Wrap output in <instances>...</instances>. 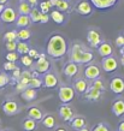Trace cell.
<instances>
[{
    "mask_svg": "<svg viewBox=\"0 0 124 131\" xmlns=\"http://www.w3.org/2000/svg\"><path fill=\"white\" fill-rule=\"evenodd\" d=\"M46 52L49 57L56 58V59L64 57V54L68 52V43H66L64 36L59 35V34H54L51 36L47 42Z\"/></svg>",
    "mask_w": 124,
    "mask_h": 131,
    "instance_id": "6da1fadb",
    "label": "cell"
},
{
    "mask_svg": "<svg viewBox=\"0 0 124 131\" xmlns=\"http://www.w3.org/2000/svg\"><path fill=\"white\" fill-rule=\"evenodd\" d=\"M58 96H59V100L63 103L69 105V102H71L72 100H74V97H75V90H74V88H71V87L63 85V87L59 88Z\"/></svg>",
    "mask_w": 124,
    "mask_h": 131,
    "instance_id": "7a4b0ae2",
    "label": "cell"
},
{
    "mask_svg": "<svg viewBox=\"0 0 124 131\" xmlns=\"http://www.w3.org/2000/svg\"><path fill=\"white\" fill-rule=\"evenodd\" d=\"M0 19L5 23H13L17 19V12L12 7H5L0 13Z\"/></svg>",
    "mask_w": 124,
    "mask_h": 131,
    "instance_id": "3957f363",
    "label": "cell"
},
{
    "mask_svg": "<svg viewBox=\"0 0 124 131\" xmlns=\"http://www.w3.org/2000/svg\"><path fill=\"white\" fill-rule=\"evenodd\" d=\"M83 47L81 43H75L72 46V49H71V54H70V60L71 63L74 64H81V57L83 54Z\"/></svg>",
    "mask_w": 124,
    "mask_h": 131,
    "instance_id": "277c9868",
    "label": "cell"
},
{
    "mask_svg": "<svg viewBox=\"0 0 124 131\" xmlns=\"http://www.w3.org/2000/svg\"><path fill=\"white\" fill-rule=\"evenodd\" d=\"M51 68V63L48 61L46 58H45V54H40L39 59L35 64V69L37 73H45V72H48Z\"/></svg>",
    "mask_w": 124,
    "mask_h": 131,
    "instance_id": "5b68a950",
    "label": "cell"
},
{
    "mask_svg": "<svg viewBox=\"0 0 124 131\" xmlns=\"http://www.w3.org/2000/svg\"><path fill=\"white\" fill-rule=\"evenodd\" d=\"M3 111H4L5 114L7 115H13L19 112V107H18V103L16 101H12V100H7L3 102Z\"/></svg>",
    "mask_w": 124,
    "mask_h": 131,
    "instance_id": "8992f818",
    "label": "cell"
},
{
    "mask_svg": "<svg viewBox=\"0 0 124 131\" xmlns=\"http://www.w3.org/2000/svg\"><path fill=\"white\" fill-rule=\"evenodd\" d=\"M118 60L113 57H108V58H104L102 60V69L105 72H113L118 69Z\"/></svg>",
    "mask_w": 124,
    "mask_h": 131,
    "instance_id": "52a82bcc",
    "label": "cell"
},
{
    "mask_svg": "<svg viewBox=\"0 0 124 131\" xmlns=\"http://www.w3.org/2000/svg\"><path fill=\"white\" fill-rule=\"evenodd\" d=\"M76 12L81 16H89L92 13V5L87 0H81L75 7Z\"/></svg>",
    "mask_w": 124,
    "mask_h": 131,
    "instance_id": "ba28073f",
    "label": "cell"
},
{
    "mask_svg": "<svg viewBox=\"0 0 124 131\" xmlns=\"http://www.w3.org/2000/svg\"><path fill=\"white\" fill-rule=\"evenodd\" d=\"M87 41L90 45V47H94V48H98V46L102 42L100 34L96 31V30H94V29L88 31V34H87Z\"/></svg>",
    "mask_w": 124,
    "mask_h": 131,
    "instance_id": "9c48e42d",
    "label": "cell"
},
{
    "mask_svg": "<svg viewBox=\"0 0 124 131\" xmlns=\"http://www.w3.org/2000/svg\"><path fill=\"white\" fill-rule=\"evenodd\" d=\"M84 76H86V78H88V80H98L99 78V76H100V69L98 65H88L86 70H84Z\"/></svg>",
    "mask_w": 124,
    "mask_h": 131,
    "instance_id": "30bf717a",
    "label": "cell"
},
{
    "mask_svg": "<svg viewBox=\"0 0 124 131\" xmlns=\"http://www.w3.org/2000/svg\"><path fill=\"white\" fill-rule=\"evenodd\" d=\"M110 88L115 94H122L124 93V80L122 77H115L112 78L111 83H110Z\"/></svg>",
    "mask_w": 124,
    "mask_h": 131,
    "instance_id": "8fae6325",
    "label": "cell"
},
{
    "mask_svg": "<svg viewBox=\"0 0 124 131\" xmlns=\"http://www.w3.org/2000/svg\"><path fill=\"white\" fill-rule=\"evenodd\" d=\"M59 115L64 122H71V119L74 118L72 108L69 105H66V103H63L59 107Z\"/></svg>",
    "mask_w": 124,
    "mask_h": 131,
    "instance_id": "7c38bea8",
    "label": "cell"
},
{
    "mask_svg": "<svg viewBox=\"0 0 124 131\" xmlns=\"http://www.w3.org/2000/svg\"><path fill=\"white\" fill-rule=\"evenodd\" d=\"M117 1L118 0H90V3L99 10H107L113 7L117 4Z\"/></svg>",
    "mask_w": 124,
    "mask_h": 131,
    "instance_id": "4fadbf2b",
    "label": "cell"
},
{
    "mask_svg": "<svg viewBox=\"0 0 124 131\" xmlns=\"http://www.w3.org/2000/svg\"><path fill=\"white\" fill-rule=\"evenodd\" d=\"M98 52H99V54H100L102 58H108V57H112L113 48L108 42L102 41V42L98 46Z\"/></svg>",
    "mask_w": 124,
    "mask_h": 131,
    "instance_id": "5bb4252c",
    "label": "cell"
},
{
    "mask_svg": "<svg viewBox=\"0 0 124 131\" xmlns=\"http://www.w3.org/2000/svg\"><path fill=\"white\" fill-rule=\"evenodd\" d=\"M46 88H56L58 85V78L57 76L52 72H47L45 75V78H44V82H42Z\"/></svg>",
    "mask_w": 124,
    "mask_h": 131,
    "instance_id": "9a60e30c",
    "label": "cell"
},
{
    "mask_svg": "<svg viewBox=\"0 0 124 131\" xmlns=\"http://www.w3.org/2000/svg\"><path fill=\"white\" fill-rule=\"evenodd\" d=\"M28 117L30 119L35 120V122H40V120H42V118H44V113H42V111H41L39 107L33 106V107H30L28 110Z\"/></svg>",
    "mask_w": 124,
    "mask_h": 131,
    "instance_id": "2e32d148",
    "label": "cell"
},
{
    "mask_svg": "<svg viewBox=\"0 0 124 131\" xmlns=\"http://www.w3.org/2000/svg\"><path fill=\"white\" fill-rule=\"evenodd\" d=\"M112 112L116 117L124 115V100L118 99L112 103Z\"/></svg>",
    "mask_w": 124,
    "mask_h": 131,
    "instance_id": "e0dca14e",
    "label": "cell"
},
{
    "mask_svg": "<svg viewBox=\"0 0 124 131\" xmlns=\"http://www.w3.org/2000/svg\"><path fill=\"white\" fill-rule=\"evenodd\" d=\"M36 96H37V91H36V89H33V88H27L20 93V97L25 101H33L36 99Z\"/></svg>",
    "mask_w": 124,
    "mask_h": 131,
    "instance_id": "ac0fdd59",
    "label": "cell"
},
{
    "mask_svg": "<svg viewBox=\"0 0 124 131\" xmlns=\"http://www.w3.org/2000/svg\"><path fill=\"white\" fill-rule=\"evenodd\" d=\"M71 124V127H74L75 130H81V129H83L86 127V119H84L83 117H81V115H77V117H74L70 122Z\"/></svg>",
    "mask_w": 124,
    "mask_h": 131,
    "instance_id": "d6986e66",
    "label": "cell"
},
{
    "mask_svg": "<svg viewBox=\"0 0 124 131\" xmlns=\"http://www.w3.org/2000/svg\"><path fill=\"white\" fill-rule=\"evenodd\" d=\"M77 72H78V66H77V64H74V63H68L65 65L64 68V73L68 77H74V76L77 75Z\"/></svg>",
    "mask_w": 124,
    "mask_h": 131,
    "instance_id": "ffe728a7",
    "label": "cell"
},
{
    "mask_svg": "<svg viewBox=\"0 0 124 131\" xmlns=\"http://www.w3.org/2000/svg\"><path fill=\"white\" fill-rule=\"evenodd\" d=\"M101 96V91L98 90V89H95V88L88 87V89H87V91H86V97L88 100H93V101H98V100L100 99Z\"/></svg>",
    "mask_w": 124,
    "mask_h": 131,
    "instance_id": "44dd1931",
    "label": "cell"
},
{
    "mask_svg": "<svg viewBox=\"0 0 124 131\" xmlns=\"http://www.w3.org/2000/svg\"><path fill=\"white\" fill-rule=\"evenodd\" d=\"M74 88H75L74 90H76L77 93H80V94H86V91H87V89H88V83H87V81L86 80L80 78V80H77L76 82H75Z\"/></svg>",
    "mask_w": 124,
    "mask_h": 131,
    "instance_id": "7402d4cb",
    "label": "cell"
},
{
    "mask_svg": "<svg viewBox=\"0 0 124 131\" xmlns=\"http://www.w3.org/2000/svg\"><path fill=\"white\" fill-rule=\"evenodd\" d=\"M32 23V20L29 18V16H17V19H16V24L17 27H19V28H23V29H27L30 25Z\"/></svg>",
    "mask_w": 124,
    "mask_h": 131,
    "instance_id": "603a6c76",
    "label": "cell"
},
{
    "mask_svg": "<svg viewBox=\"0 0 124 131\" xmlns=\"http://www.w3.org/2000/svg\"><path fill=\"white\" fill-rule=\"evenodd\" d=\"M41 122L44 124V126L47 127V129H53L54 125H56V119H54V117L52 114H46Z\"/></svg>",
    "mask_w": 124,
    "mask_h": 131,
    "instance_id": "cb8c5ba5",
    "label": "cell"
},
{
    "mask_svg": "<svg viewBox=\"0 0 124 131\" xmlns=\"http://www.w3.org/2000/svg\"><path fill=\"white\" fill-rule=\"evenodd\" d=\"M49 18H52L53 22H54V23H57V24H63V23H64V20H65L64 15H63L61 12L57 11V10H54V11L51 12V16H49Z\"/></svg>",
    "mask_w": 124,
    "mask_h": 131,
    "instance_id": "d4e9b609",
    "label": "cell"
},
{
    "mask_svg": "<svg viewBox=\"0 0 124 131\" xmlns=\"http://www.w3.org/2000/svg\"><path fill=\"white\" fill-rule=\"evenodd\" d=\"M30 78H32V72H30V71H27V70H25L24 72H22V73H20V77H19V80H18V83L23 84L24 87L28 88Z\"/></svg>",
    "mask_w": 124,
    "mask_h": 131,
    "instance_id": "484cf974",
    "label": "cell"
},
{
    "mask_svg": "<svg viewBox=\"0 0 124 131\" xmlns=\"http://www.w3.org/2000/svg\"><path fill=\"white\" fill-rule=\"evenodd\" d=\"M30 11H32V6H30L28 3H24V1H22V3L19 4L18 12H19L20 16H29Z\"/></svg>",
    "mask_w": 124,
    "mask_h": 131,
    "instance_id": "4316f807",
    "label": "cell"
},
{
    "mask_svg": "<svg viewBox=\"0 0 124 131\" xmlns=\"http://www.w3.org/2000/svg\"><path fill=\"white\" fill-rule=\"evenodd\" d=\"M23 129L24 131H34L36 129V122L35 120L27 118L23 120Z\"/></svg>",
    "mask_w": 124,
    "mask_h": 131,
    "instance_id": "83f0119b",
    "label": "cell"
},
{
    "mask_svg": "<svg viewBox=\"0 0 124 131\" xmlns=\"http://www.w3.org/2000/svg\"><path fill=\"white\" fill-rule=\"evenodd\" d=\"M29 46L28 43H25V42H17V48L16 51L19 53V54H22V56H25V54H28L29 52Z\"/></svg>",
    "mask_w": 124,
    "mask_h": 131,
    "instance_id": "f1b7e54d",
    "label": "cell"
},
{
    "mask_svg": "<svg viewBox=\"0 0 124 131\" xmlns=\"http://www.w3.org/2000/svg\"><path fill=\"white\" fill-rule=\"evenodd\" d=\"M40 17H41L40 10H37V8H32V11L29 13L30 20H32V22H35V23H40Z\"/></svg>",
    "mask_w": 124,
    "mask_h": 131,
    "instance_id": "f546056e",
    "label": "cell"
},
{
    "mask_svg": "<svg viewBox=\"0 0 124 131\" xmlns=\"http://www.w3.org/2000/svg\"><path fill=\"white\" fill-rule=\"evenodd\" d=\"M56 7H57V11H59V12L69 11L70 5H69L68 0H58V3H57V5H56Z\"/></svg>",
    "mask_w": 124,
    "mask_h": 131,
    "instance_id": "4dcf8cb0",
    "label": "cell"
},
{
    "mask_svg": "<svg viewBox=\"0 0 124 131\" xmlns=\"http://www.w3.org/2000/svg\"><path fill=\"white\" fill-rule=\"evenodd\" d=\"M44 84H42V81L40 78H37V77H32L30 81H29V85L28 88H33V89H37V88L42 87Z\"/></svg>",
    "mask_w": 124,
    "mask_h": 131,
    "instance_id": "1f68e13d",
    "label": "cell"
},
{
    "mask_svg": "<svg viewBox=\"0 0 124 131\" xmlns=\"http://www.w3.org/2000/svg\"><path fill=\"white\" fill-rule=\"evenodd\" d=\"M30 36H32V34L28 29H22L19 31H17V39H19L22 41H27Z\"/></svg>",
    "mask_w": 124,
    "mask_h": 131,
    "instance_id": "d6a6232c",
    "label": "cell"
},
{
    "mask_svg": "<svg viewBox=\"0 0 124 131\" xmlns=\"http://www.w3.org/2000/svg\"><path fill=\"white\" fill-rule=\"evenodd\" d=\"M93 53H90V52L88 51H84L83 54H82V57H81V64H88L90 63L93 60Z\"/></svg>",
    "mask_w": 124,
    "mask_h": 131,
    "instance_id": "836d02e7",
    "label": "cell"
},
{
    "mask_svg": "<svg viewBox=\"0 0 124 131\" xmlns=\"http://www.w3.org/2000/svg\"><path fill=\"white\" fill-rule=\"evenodd\" d=\"M10 83V77L6 72H0V88L6 87Z\"/></svg>",
    "mask_w": 124,
    "mask_h": 131,
    "instance_id": "e575fe53",
    "label": "cell"
},
{
    "mask_svg": "<svg viewBox=\"0 0 124 131\" xmlns=\"http://www.w3.org/2000/svg\"><path fill=\"white\" fill-rule=\"evenodd\" d=\"M4 40L6 42H12L17 40V32L16 31H7L4 35Z\"/></svg>",
    "mask_w": 124,
    "mask_h": 131,
    "instance_id": "d590c367",
    "label": "cell"
},
{
    "mask_svg": "<svg viewBox=\"0 0 124 131\" xmlns=\"http://www.w3.org/2000/svg\"><path fill=\"white\" fill-rule=\"evenodd\" d=\"M5 59H6V61H8V63H15V61L18 59V56H17L16 52H8L7 54L5 56Z\"/></svg>",
    "mask_w": 124,
    "mask_h": 131,
    "instance_id": "8d00e7d4",
    "label": "cell"
},
{
    "mask_svg": "<svg viewBox=\"0 0 124 131\" xmlns=\"http://www.w3.org/2000/svg\"><path fill=\"white\" fill-rule=\"evenodd\" d=\"M49 8H51V5L48 3V0L40 3V10H41L40 12L41 13H47V12H49Z\"/></svg>",
    "mask_w": 124,
    "mask_h": 131,
    "instance_id": "74e56055",
    "label": "cell"
},
{
    "mask_svg": "<svg viewBox=\"0 0 124 131\" xmlns=\"http://www.w3.org/2000/svg\"><path fill=\"white\" fill-rule=\"evenodd\" d=\"M20 61H22V64H23L24 66H27V68H28V66H32V65H33V59L28 56V54L22 56V58H20Z\"/></svg>",
    "mask_w": 124,
    "mask_h": 131,
    "instance_id": "f35d334b",
    "label": "cell"
},
{
    "mask_svg": "<svg viewBox=\"0 0 124 131\" xmlns=\"http://www.w3.org/2000/svg\"><path fill=\"white\" fill-rule=\"evenodd\" d=\"M92 87L95 88V89H98V90H100V91H104L105 90V85L102 84V82H101L100 80H94V81H93Z\"/></svg>",
    "mask_w": 124,
    "mask_h": 131,
    "instance_id": "ab89813d",
    "label": "cell"
},
{
    "mask_svg": "<svg viewBox=\"0 0 124 131\" xmlns=\"http://www.w3.org/2000/svg\"><path fill=\"white\" fill-rule=\"evenodd\" d=\"M5 47L8 52H15L17 48V41H12V42H5Z\"/></svg>",
    "mask_w": 124,
    "mask_h": 131,
    "instance_id": "60d3db41",
    "label": "cell"
},
{
    "mask_svg": "<svg viewBox=\"0 0 124 131\" xmlns=\"http://www.w3.org/2000/svg\"><path fill=\"white\" fill-rule=\"evenodd\" d=\"M92 131H110V129H108L107 125H105V124H102V123H99L93 127Z\"/></svg>",
    "mask_w": 124,
    "mask_h": 131,
    "instance_id": "b9f144b4",
    "label": "cell"
},
{
    "mask_svg": "<svg viewBox=\"0 0 124 131\" xmlns=\"http://www.w3.org/2000/svg\"><path fill=\"white\" fill-rule=\"evenodd\" d=\"M28 56L32 58V59H39V57H40V54H39V52L36 51L35 48H30L29 49V52H28Z\"/></svg>",
    "mask_w": 124,
    "mask_h": 131,
    "instance_id": "7bdbcfd3",
    "label": "cell"
},
{
    "mask_svg": "<svg viewBox=\"0 0 124 131\" xmlns=\"http://www.w3.org/2000/svg\"><path fill=\"white\" fill-rule=\"evenodd\" d=\"M20 69L19 68H16L13 71H12V80H16V82H18V80H19L20 77Z\"/></svg>",
    "mask_w": 124,
    "mask_h": 131,
    "instance_id": "ee69618b",
    "label": "cell"
},
{
    "mask_svg": "<svg viewBox=\"0 0 124 131\" xmlns=\"http://www.w3.org/2000/svg\"><path fill=\"white\" fill-rule=\"evenodd\" d=\"M16 68L17 66L15 63H8V61H6V63L4 64V70H6V71H13Z\"/></svg>",
    "mask_w": 124,
    "mask_h": 131,
    "instance_id": "f6af8a7d",
    "label": "cell"
},
{
    "mask_svg": "<svg viewBox=\"0 0 124 131\" xmlns=\"http://www.w3.org/2000/svg\"><path fill=\"white\" fill-rule=\"evenodd\" d=\"M116 45H117V46H118L119 48L124 47V36L119 35L118 37H117V39H116Z\"/></svg>",
    "mask_w": 124,
    "mask_h": 131,
    "instance_id": "bcb514c9",
    "label": "cell"
},
{
    "mask_svg": "<svg viewBox=\"0 0 124 131\" xmlns=\"http://www.w3.org/2000/svg\"><path fill=\"white\" fill-rule=\"evenodd\" d=\"M48 20H49V16H48V13H41L40 23H47Z\"/></svg>",
    "mask_w": 124,
    "mask_h": 131,
    "instance_id": "7dc6e473",
    "label": "cell"
},
{
    "mask_svg": "<svg viewBox=\"0 0 124 131\" xmlns=\"http://www.w3.org/2000/svg\"><path fill=\"white\" fill-rule=\"evenodd\" d=\"M24 89H27V87H24L23 84H20V83H18V82H17V84H16V90H18V91H20V93H22Z\"/></svg>",
    "mask_w": 124,
    "mask_h": 131,
    "instance_id": "c3c4849f",
    "label": "cell"
},
{
    "mask_svg": "<svg viewBox=\"0 0 124 131\" xmlns=\"http://www.w3.org/2000/svg\"><path fill=\"white\" fill-rule=\"evenodd\" d=\"M118 131H124V120H122V122L118 124Z\"/></svg>",
    "mask_w": 124,
    "mask_h": 131,
    "instance_id": "681fc988",
    "label": "cell"
},
{
    "mask_svg": "<svg viewBox=\"0 0 124 131\" xmlns=\"http://www.w3.org/2000/svg\"><path fill=\"white\" fill-rule=\"evenodd\" d=\"M28 3L30 6H35V5L37 4V0H28Z\"/></svg>",
    "mask_w": 124,
    "mask_h": 131,
    "instance_id": "f907efd6",
    "label": "cell"
},
{
    "mask_svg": "<svg viewBox=\"0 0 124 131\" xmlns=\"http://www.w3.org/2000/svg\"><path fill=\"white\" fill-rule=\"evenodd\" d=\"M48 3H49L51 6H56L57 3H58V0H48Z\"/></svg>",
    "mask_w": 124,
    "mask_h": 131,
    "instance_id": "816d5d0a",
    "label": "cell"
},
{
    "mask_svg": "<svg viewBox=\"0 0 124 131\" xmlns=\"http://www.w3.org/2000/svg\"><path fill=\"white\" fill-rule=\"evenodd\" d=\"M7 3V0H0V5H5Z\"/></svg>",
    "mask_w": 124,
    "mask_h": 131,
    "instance_id": "f5cc1de1",
    "label": "cell"
},
{
    "mask_svg": "<svg viewBox=\"0 0 124 131\" xmlns=\"http://www.w3.org/2000/svg\"><path fill=\"white\" fill-rule=\"evenodd\" d=\"M56 131H66L64 129V127H58V129H56Z\"/></svg>",
    "mask_w": 124,
    "mask_h": 131,
    "instance_id": "db71d44e",
    "label": "cell"
},
{
    "mask_svg": "<svg viewBox=\"0 0 124 131\" xmlns=\"http://www.w3.org/2000/svg\"><path fill=\"white\" fill-rule=\"evenodd\" d=\"M77 131H90L89 129H87V127H83V129H81V130H77Z\"/></svg>",
    "mask_w": 124,
    "mask_h": 131,
    "instance_id": "11a10c76",
    "label": "cell"
},
{
    "mask_svg": "<svg viewBox=\"0 0 124 131\" xmlns=\"http://www.w3.org/2000/svg\"><path fill=\"white\" fill-rule=\"evenodd\" d=\"M4 8H5V6H4V5H0V13L3 12V10H4Z\"/></svg>",
    "mask_w": 124,
    "mask_h": 131,
    "instance_id": "9f6ffc18",
    "label": "cell"
},
{
    "mask_svg": "<svg viewBox=\"0 0 124 131\" xmlns=\"http://www.w3.org/2000/svg\"><path fill=\"white\" fill-rule=\"evenodd\" d=\"M122 64H123V65H124V54H123V56H122Z\"/></svg>",
    "mask_w": 124,
    "mask_h": 131,
    "instance_id": "6f0895ef",
    "label": "cell"
},
{
    "mask_svg": "<svg viewBox=\"0 0 124 131\" xmlns=\"http://www.w3.org/2000/svg\"><path fill=\"white\" fill-rule=\"evenodd\" d=\"M3 131H11V130H3Z\"/></svg>",
    "mask_w": 124,
    "mask_h": 131,
    "instance_id": "680465c9",
    "label": "cell"
},
{
    "mask_svg": "<svg viewBox=\"0 0 124 131\" xmlns=\"http://www.w3.org/2000/svg\"><path fill=\"white\" fill-rule=\"evenodd\" d=\"M42 1H46V0H42Z\"/></svg>",
    "mask_w": 124,
    "mask_h": 131,
    "instance_id": "91938a15",
    "label": "cell"
}]
</instances>
